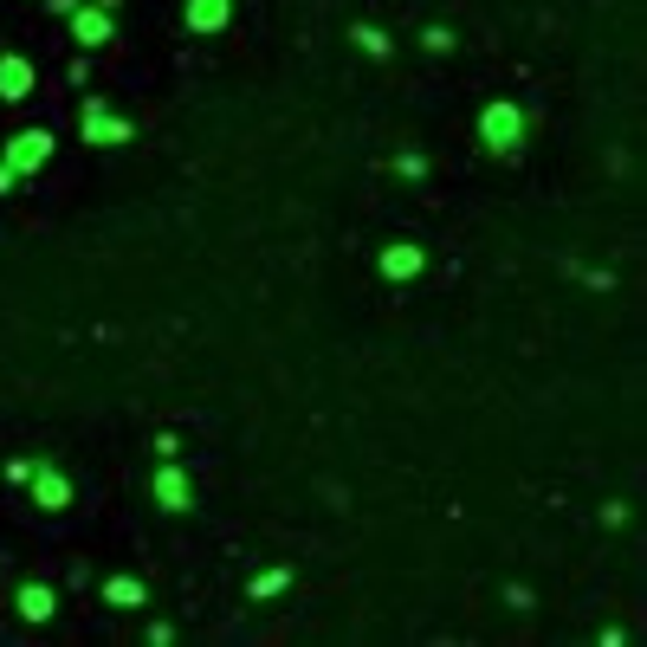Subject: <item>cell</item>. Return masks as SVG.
Returning a JSON list of instances; mask_svg holds the SVG:
<instances>
[{
  "label": "cell",
  "mask_w": 647,
  "mask_h": 647,
  "mask_svg": "<svg viewBox=\"0 0 647 647\" xmlns=\"http://www.w3.org/2000/svg\"><path fill=\"white\" fill-rule=\"evenodd\" d=\"M428 266V253H421V246H382V279H415V272Z\"/></svg>",
  "instance_id": "cell-7"
},
{
  "label": "cell",
  "mask_w": 647,
  "mask_h": 647,
  "mask_svg": "<svg viewBox=\"0 0 647 647\" xmlns=\"http://www.w3.org/2000/svg\"><path fill=\"white\" fill-rule=\"evenodd\" d=\"M285 583H292V570H266V576H259V583H253V596H279Z\"/></svg>",
  "instance_id": "cell-13"
},
{
  "label": "cell",
  "mask_w": 647,
  "mask_h": 647,
  "mask_svg": "<svg viewBox=\"0 0 647 647\" xmlns=\"http://www.w3.org/2000/svg\"><path fill=\"white\" fill-rule=\"evenodd\" d=\"M26 486H33V499L46 505V512H65V505H72V479H65L52 460H39L33 473H26Z\"/></svg>",
  "instance_id": "cell-5"
},
{
  "label": "cell",
  "mask_w": 647,
  "mask_h": 647,
  "mask_svg": "<svg viewBox=\"0 0 647 647\" xmlns=\"http://www.w3.org/2000/svg\"><path fill=\"white\" fill-rule=\"evenodd\" d=\"M7 188H13V169H7V162H0V195H7Z\"/></svg>",
  "instance_id": "cell-14"
},
{
  "label": "cell",
  "mask_w": 647,
  "mask_h": 647,
  "mask_svg": "<svg viewBox=\"0 0 647 647\" xmlns=\"http://www.w3.org/2000/svg\"><path fill=\"white\" fill-rule=\"evenodd\" d=\"M72 39L78 46H110V13L104 7H72Z\"/></svg>",
  "instance_id": "cell-6"
},
{
  "label": "cell",
  "mask_w": 647,
  "mask_h": 647,
  "mask_svg": "<svg viewBox=\"0 0 647 647\" xmlns=\"http://www.w3.org/2000/svg\"><path fill=\"white\" fill-rule=\"evenodd\" d=\"M52 609H59V602H52L46 583H26L20 589V615H26V622H52Z\"/></svg>",
  "instance_id": "cell-11"
},
{
  "label": "cell",
  "mask_w": 647,
  "mask_h": 647,
  "mask_svg": "<svg viewBox=\"0 0 647 647\" xmlns=\"http://www.w3.org/2000/svg\"><path fill=\"white\" fill-rule=\"evenodd\" d=\"M0 162H7L13 175H33V169H46V162H52V136H46V130H20V136L7 143V156H0Z\"/></svg>",
  "instance_id": "cell-2"
},
{
  "label": "cell",
  "mask_w": 647,
  "mask_h": 647,
  "mask_svg": "<svg viewBox=\"0 0 647 647\" xmlns=\"http://www.w3.org/2000/svg\"><path fill=\"white\" fill-rule=\"evenodd\" d=\"M350 39H356V46H363V52H369V59H382V52H389V39H382V33H376V26H356V33H350Z\"/></svg>",
  "instance_id": "cell-12"
},
{
  "label": "cell",
  "mask_w": 647,
  "mask_h": 647,
  "mask_svg": "<svg viewBox=\"0 0 647 647\" xmlns=\"http://www.w3.org/2000/svg\"><path fill=\"white\" fill-rule=\"evenodd\" d=\"M149 492H156V505H162V512H188V505H195V486H188V473L175 466V453L156 466V486H149Z\"/></svg>",
  "instance_id": "cell-3"
},
{
  "label": "cell",
  "mask_w": 647,
  "mask_h": 647,
  "mask_svg": "<svg viewBox=\"0 0 647 647\" xmlns=\"http://www.w3.org/2000/svg\"><path fill=\"white\" fill-rule=\"evenodd\" d=\"M479 143H486L492 156H512V149L525 143V110L505 104V98L486 104V110H479Z\"/></svg>",
  "instance_id": "cell-1"
},
{
  "label": "cell",
  "mask_w": 647,
  "mask_h": 647,
  "mask_svg": "<svg viewBox=\"0 0 647 647\" xmlns=\"http://www.w3.org/2000/svg\"><path fill=\"white\" fill-rule=\"evenodd\" d=\"M85 143H104V149H117V143H130V123L117 117L104 98H91L85 104Z\"/></svg>",
  "instance_id": "cell-4"
},
{
  "label": "cell",
  "mask_w": 647,
  "mask_h": 647,
  "mask_svg": "<svg viewBox=\"0 0 647 647\" xmlns=\"http://www.w3.org/2000/svg\"><path fill=\"white\" fill-rule=\"evenodd\" d=\"M104 602H117V609H143L149 589L136 583V576H110V583H104Z\"/></svg>",
  "instance_id": "cell-10"
},
{
  "label": "cell",
  "mask_w": 647,
  "mask_h": 647,
  "mask_svg": "<svg viewBox=\"0 0 647 647\" xmlns=\"http://www.w3.org/2000/svg\"><path fill=\"white\" fill-rule=\"evenodd\" d=\"M26 91H33V65H26L20 52H7V59H0V98H7V104H20Z\"/></svg>",
  "instance_id": "cell-8"
},
{
  "label": "cell",
  "mask_w": 647,
  "mask_h": 647,
  "mask_svg": "<svg viewBox=\"0 0 647 647\" xmlns=\"http://www.w3.org/2000/svg\"><path fill=\"white\" fill-rule=\"evenodd\" d=\"M227 7L233 0H188V26H195V33H220V26H227Z\"/></svg>",
  "instance_id": "cell-9"
}]
</instances>
